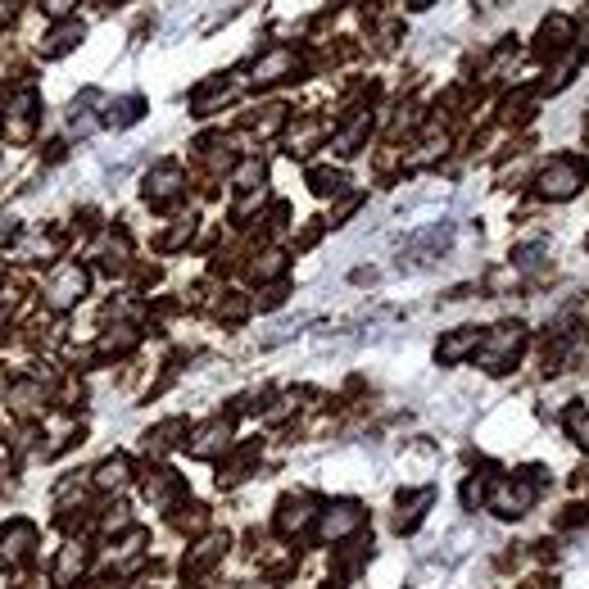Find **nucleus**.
<instances>
[{
  "instance_id": "obj_15",
  "label": "nucleus",
  "mask_w": 589,
  "mask_h": 589,
  "mask_svg": "<svg viewBox=\"0 0 589 589\" xmlns=\"http://www.w3.org/2000/svg\"><path fill=\"white\" fill-rule=\"evenodd\" d=\"M223 549H227V535H209V540H205V544H200V549L186 558V572H205L214 558H223Z\"/></svg>"
},
{
  "instance_id": "obj_26",
  "label": "nucleus",
  "mask_w": 589,
  "mask_h": 589,
  "mask_svg": "<svg viewBox=\"0 0 589 589\" xmlns=\"http://www.w3.org/2000/svg\"><path fill=\"white\" fill-rule=\"evenodd\" d=\"M567 431H572L576 445H585L589 449V413L585 408H572V413H567Z\"/></svg>"
},
{
  "instance_id": "obj_25",
  "label": "nucleus",
  "mask_w": 589,
  "mask_h": 589,
  "mask_svg": "<svg viewBox=\"0 0 589 589\" xmlns=\"http://www.w3.org/2000/svg\"><path fill=\"white\" fill-rule=\"evenodd\" d=\"M131 345H136V331H131V327H114V331L100 341L105 353H122V350H131Z\"/></svg>"
},
{
  "instance_id": "obj_32",
  "label": "nucleus",
  "mask_w": 589,
  "mask_h": 589,
  "mask_svg": "<svg viewBox=\"0 0 589 589\" xmlns=\"http://www.w3.org/2000/svg\"><path fill=\"white\" fill-rule=\"evenodd\" d=\"M281 300H286V290H281V286H272V290H268V295H263V309H277V304H281Z\"/></svg>"
},
{
  "instance_id": "obj_21",
  "label": "nucleus",
  "mask_w": 589,
  "mask_h": 589,
  "mask_svg": "<svg viewBox=\"0 0 589 589\" xmlns=\"http://www.w3.org/2000/svg\"><path fill=\"white\" fill-rule=\"evenodd\" d=\"M363 131H367V114H358V118L350 122V127H345V131L336 136V150H341V154H353V145L363 141Z\"/></svg>"
},
{
  "instance_id": "obj_22",
  "label": "nucleus",
  "mask_w": 589,
  "mask_h": 589,
  "mask_svg": "<svg viewBox=\"0 0 589 589\" xmlns=\"http://www.w3.org/2000/svg\"><path fill=\"white\" fill-rule=\"evenodd\" d=\"M182 431H186L182 422H168V426H159V431H154L145 445H150L154 454H163V449H173V445H177V436H182Z\"/></svg>"
},
{
  "instance_id": "obj_33",
  "label": "nucleus",
  "mask_w": 589,
  "mask_h": 589,
  "mask_svg": "<svg viewBox=\"0 0 589 589\" xmlns=\"http://www.w3.org/2000/svg\"><path fill=\"white\" fill-rule=\"evenodd\" d=\"M581 32H585V41H589V14H581Z\"/></svg>"
},
{
  "instance_id": "obj_20",
  "label": "nucleus",
  "mask_w": 589,
  "mask_h": 589,
  "mask_svg": "<svg viewBox=\"0 0 589 589\" xmlns=\"http://www.w3.org/2000/svg\"><path fill=\"white\" fill-rule=\"evenodd\" d=\"M141 110H145L141 100H118V105H110V118H105V122H110V127H127V122L141 118Z\"/></svg>"
},
{
  "instance_id": "obj_12",
  "label": "nucleus",
  "mask_w": 589,
  "mask_h": 589,
  "mask_svg": "<svg viewBox=\"0 0 589 589\" xmlns=\"http://www.w3.org/2000/svg\"><path fill=\"white\" fill-rule=\"evenodd\" d=\"M227 440H232V422H209L200 436H195V458H209V454H218V449H227Z\"/></svg>"
},
{
  "instance_id": "obj_30",
  "label": "nucleus",
  "mask_w": 589,
  "mask_h": 589,
  "mask_svg": "<svg viewBox=\"0 0 589 589\" xmlns=\"http://www.w3.org/2000/svg\"><path fill=\"white\" fill-rule=\"evenodd\" d=\"M73 5H78V0H41V9H46L50 18H64V14H68Z\"/></svg>"
},
{
  "instance_id": "obj_14",
  "label": "nucleus",
  "mask_w": 589,
  "mask_h": 589,
  "mask_svg": "<svg viewBox=\"0 0 589 589\" xmlns=\"http://www.w3.org/2000/svg\"><path fill=\"white\" fill-rule=\"evenodd\" d=\"M27 544H32V526H27V521H18V526H9V531L0 535V553H5V558H23Z\"/></svg>"
},
{
  "instance_id": "obj_16",
  "label": "nucleus",
  "mask_w": 589,
  "mask_h": 589,
  "mask_svg": "<svg viewBox=\"0 0 589 589\" xmlns=\"http://www.w3.org/2000/svg\"><path fill=\"white\" fill-rule=\"evenodd\" d=\"M73 41H82V23H68V27L50 32V37H46V46H41V55H46V59H55V55H64Z\"/></svg>"
},
{
  "instance_id": "obj_6",
  "label": "nucleus",
  "mask_w": 589,
  "mask_h": 589,
  "mask_svg": "<svg viewBox=\"0 0 589 589\" xmlns=\"http://www.w3.org/2000/svg\"><path fill=\"white\" fill-rule=\"evenodd\" d=\"M177 186H182V168H177V163H163V168H154V173L145 177V200H150V205H168V200L177 195Z\"/></svg>"
},
{
  "instance_id": "obj_28",
  "label": "nucleus",
  "mask_w": 589,
  "mask_h": 589,
  "mask_svg": "<svg viewBox=\"0 0 589 589\" xmlns=\"http://www.w3.org/2000/svg\"><path fill=\"white\" fill-rule=\"evenodd\" d=\"M168 494H173V476H168V471H159V476L145 485V499H168Z\"/></svg>"
},
{
  "instance_id": "obj_18",
  "label": "nucleus",
  "mask_w": 589,
  "mask_h": 589,
  "mask_svg": "<svg viewBox=\"0 0 589 589\" xmlns=\"http://www.w3.org/2000/svg\"><path fill=\"white\" fill-rule=\"evenodd\" d=\"M82 567H87V553H82V549H64V558H59V567H55V581L68 585Z\"/></svg>"
},
{
  "instance_id": "obj_5",
  "label": "nucleus",
  "mask_w": 589,
  "mask_h": 589,
  "mask_svg": "<svg viewBox=\"0 0 589 589\" xmlns=\"http://www.w3.org/2000/svg\"><path fill=\"white\" fill-rule=\"evenodd\" d=\"M286 73H295V50L277 46V50H268L263 59H254V68H249V82H254V87H268V82H281Z\"/></svg>"
},
{
  "instance_id": "obj_7",
  "label": "nucleus",
  "mask_w": 589,
  "mask_h": 589,
  "mask_svg": "<svg viewBox=\"0 0 589 589\" xmlns=\"http://www.w3.org/2000/svg\"><path fill=\"white\" fill-rule=\"evenodd\" d=\"M363 526V512H358V503H336V508H327L322 512V540H341V535H350Z\"/></svg>"
},
{
  "instance_id": "obj_23",
  "label": "nucleus",
  "mask_w": 589,
  "mask_h": 589,
  "mask_svg": "<svg viewBox=\"0 0 589 589\" xmlns=\"http://www.w3.org/2000/svg\"><path fill=\"white\" fill-rule=\"evenodd\" d=\"M227 100H232V87H205L195 96V114H209L214 105H227Z\"/></svg>"
},
{
  "instance_id": "obj_8",
  "label": "nucleus",
  "mask_w": 589,
  "mask_h": 589,
  "mask_svg": "<svg viewBox=\"0 0 589 589\" xmlns=\"http://www.w3.org/2000/svg\"><path fill=\"white\" fill-rule=\"evenodd\" d=\"M576 37V23L567 18V14H553V18H544V27H540V55H558V50H567V41Z\"/></svg>"
},
{
  "instance_id": "obj_31",
  "label": "nucleus",
  "mask_w": 589,
  "mask_h": 589,
  "mask_svg": "<svg viewBox=\"0 0 589 589\" xmlns=\"http://www.w3.org/2000/svg\"><path fill=\"white\" fill-rule=\"evenodd\" d=\"M480 499H485V485H480V480H471L468 489H463V503H468V508H476Z\"/></svg>"
},
{
  "instance_id": "obj_13",
  "label": "nucleus",
  "mask_w": 589,
  "mask_h": 589,
  "mask_svg": "<svg viewBox=\"0 0 589 589\" xmlns=\"http://www.w3.org/2000/svg\"><path fill=\"white\" fill-rule=\"evenodd\" d=\"M431 503V489H417V494H408V499H399V517H394V526L399 531H413L417 521H422V508Z\"/></svg>"
},
{
  "instance_id": "obj_2",
  "label": "nucleus",
  "mask_w": 589,
  "mask_h": 589,
  "mask_svg": "<svg viewBox=\"0 0 589 589\" xmlns=\"http://www.w3.org/2000/svg\"><path fill=\"white\" fill-rule=\"evenodd\" d=\"M585 186V163L581 159H549V168L540 173V191L549 195V200H572L576 191Z\"/></svg>"
},
{
  "instance_id": "obj_17",
  "label": "nucleus",
  "mask_w": 589,
  "mask_h": 589,
  "mask_svg": "<svg viewBox=\"0 0 589 589\" xmlns=\"http://www.w3.org/2000/svg\"><path fill=\"white\" fill-rule=\"evenodd\" d=\"M96 485H100V489L127 485V458H105V463L96 468Z\"/></svg>"
},
{
  "instance_id": "obj_9",
  "label": "nucleus",
  "mask_w": 589,
  "mask_h": 589,
  "mask_svg": "<svg viewBox=\"0 0 589 589\" xmlns=\"http://www.w3.org/2000/svg\"><path fill=\"white\" fill-rule=\"evenodd\" d=\"M32 105H37L32 91H18V96H14L9 118H5V136H9V141H27V131H32Z\"/></svg>"
},
{
  "instance_id": "obj_4",
  "label": "nucleus",
  "mask_w": 589,
  "mask_h": 589,
  "mask_svg": "<svg viewBox=\"0 0 589 589\" xmlns=\"http://www.w3.org/2000/svg\"><path fill=\"white\" fill-rule=\"evenodd\" d=\"M489 503H494L499 517H521V512H531V503H535V485H531V480H499L494 494H489Z\"/></svg>"
},
{
  "instance_id": "obj_11",
  "label": "nucleus",
  "mask_w": 589,
  "mask_h": 589,
  "mask_svg": "<svg viewBox=\"0 0 589 589\" xmlns=\"http://www.w3.org/2000/svg\"><path fill=\"white\" fill-rule=\"evenodd\" d=\"M476 345H480V331L476 327H458L454 336H445L440 341V363H458V358H468V353H476Z\"/></svg>"
},
{
  "instance_id": "obj_24",
  "label": "nucleus",
  "mask_w": 589,
  "mask_h": 589,
  "mask_svg": "<svg viewBox=\"0 0 589 589\" xmlns=\"http://www.w3.org/2000/svg\"><path fill=\"white\" fill-rule=\"evenodd\" d=\"M309 182H313V191H318V195H336L345 177H341V173H331V168H313V173H309Z\"/></svg>"
},
{
  "instance_id": "obj_3",
  "label": "nucleus",
  "mask_w": 589,
  "mask_h": 589,
  "mask_svg": "<svg viewBox=\"0 0 589 589\" xmlns=\"http://www.w3.org/2000/svg\"><path fill=\"white\" fill-rule=\"evenodd\" d=\"M82 295H87V272H82L78 263H64V268L50 277V286H46V304H50V309H73Z\"/></svg>"
},
{
  "instance_id": "obj_27",
  "label": "nucleus",
  "mask_w": 589,
  "mask_h": 589,
  "mask_svg": "<svg viewBox=\"0 0 589 589\" xmlns=\"http://www.w3.org/2000/svg\"><path fill=\"white\" fill-rule=\"evenodd\" d=\"M258 182H263V163H254V159H249V163H240V168H236V186H240V191H254Z\"/></svg>"
},
{
  "instance_id": "obj_10",
  "label": "nucleus",
  "mask_w": 589,
  "mask_h": 589,
  "mask_svg": "<svg viewBox=\"0 0 589 589\" xmlns=\"http://www.w3.org/2000/svg\"><path fill=\"white\" fill-rule=\"evenodd\" d=\"M309 521H313V503H309V499H286V503H281V517H277L281 535H304Z\"/></svg>"
},
{
  "instance_id": "obj_1",
  "label": "nucleus",
  "mask_w": 589,
  "mask_h": 589,
  "mask_svg": "<svg viewBox=\"0 0 589 589\" xmlns=\"http://www.w3.org/2000/svg\"><path fill=\"white\" fill-rule=\"evenodd\" d=\"M521 345H526V327H521V322H503V327H494L489 336H480L476 353H480V363H485L489 372H503V367L517 363Z\"/></svg>"
},
{
  "instance_id": "obj_29",
  "label": "nucleus",
  "mask_w": 589,
  "mask_h": 589,
  "mask_svg": "<svg viewBox=\"0 0 589 589\" xmlns=\"http://www.w3.org/2000/svg\"><path fill=\"white\" fill-rule=\"evenodd\" d=\"M195 232V223H191V218H186V223H182V227H173V232L163 236V245H168V249H173V245H182V240H186V236Z\"/></svg>"
},
{
  "instance_id": "obj_19",
  "label": "nucleus",
  "mask_w": 589,
  "mask_h": 589,
  "mask_svg": "<svg viewBox=\"0 0 589 589\" xmlns=\"http://www.w3.org/2000/svg\"><path fill=\"white\" fill-rule=\"evenodd\" d=\"M281 268H286V254H281V249H268V254L254 263V277H258V281H272V277H281Z\"/></svg>"
}]
</instances>
